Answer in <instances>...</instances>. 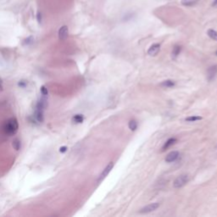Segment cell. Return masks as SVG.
I'll return each instance as SVG.
<instances>
[{"mask_svg":"<svg viewBox=\"0 0 217 217\" xmlns=\"http://www.w3.org/2000/svg\"><path fill=\"white\" fill-rule=\"evenodd\" d=\"M190 180L189 176L187 174H181L179 177H177L175 181H173V187L174 188H181L182 187H184Z\"/></svg>","mask_w":217,"mask_h":217,"instance_id":"cell-2","label":"cell"},{"mask_svg":"<svg viewBox=\"0 0 217 217\" xmlns=\"http://www.w3.org/2000/svg\"><path fill=\"white\" fill-rule=\"evenodd\" d=\"M159 207V203H151L148 204V205L144 206V208H142L139 211L140 214H148L151 213L154 210H156Z\"/></svg>","mask_w":217,"mask_h":217,"instance_id":"cell-3","label":"cell"},{"mask_svg":"<svg viewBox=\"0 0 217 217\" xmlns=\"http://www.w3.org/2000/svg\"><path fill=\"white\" fill-rule=\"evenodd\" d=\"M67 149H68V148L66 146H62V147L60 148V153H65L67 151Z\"/></svg>","mask_w":217,"mask_h":217,"instance_id":"cell-24","label":"cell"},{"mask_svg":"<svg viewBox=\"0 0 217 217\" xmlns=\"http://www.w3.org/2000/svg\"><path fill=\"white\" fill-rule=\"evenodd\" d=\"M12 145H13V148L15 149V150H20L21 149V140L19 138H15L13 140V143H12Z\"/></svg>","mask_w":217,"mask_h":217,"instance_id":"cell-19","label":"cell"},{"mask_svg":"<svg viewBox=\"0 0 217 217\" xmlns=\"http://www.w3.org/2000/svg\"><path fill=\"white\" fill-rule=\"evenodd\" d=\"M113 167H114V163L111 161V162H109L108 165H106V167L103 170V171L101 172V174H100V176L99 177V178H98V182H101V181H103L107 176H108V174H109V172L111 171V170L113 169Z\"/></svg>","mask_w":217,"mask_h":217,"instance_id":"cell-4","label":"cell"},{"mask_svg":"<svg viewBox=\"0 0 217 217\" xmlns=\"http://www.w3.org/2000/svg\"><path fill=\"white\" fill-rule=\"evenodd\" d=\"M179 156H180V153L178 151H171L166 155L165 160L167 163H172V162H175L179 158Z\"/></svg>","mask_w":217,"mask_h":217,"instance_id":"cell-6","label":"cell"},{"mask_svg":"<svg viewBox=\"0 0 217 217\" xmlns=\"http://www.w3.org/2000/svg\"><path fill=\"white\" fill-rule=\"evenodd\" d=\"M18 86L19 87H22V88H25L26 86H27V82L26 81H19V83H18Z\"/></svg>","mask_w":217,"mask_h":217,"instance_id":"cell-22","label":"cell"},{"mask_svg":"<svg viewBox=\"0 0 217 217\" xmlns=\"http://www.w3.org/2000/svg\"><path fill=\"white\" fill-rule=\"evenodd\" d=\"M69 35V28L67 26H63L59 30V38L61 41H65L67 39Z\"/></svg>","mask_w":217,"mask_h":217,"instance_id":"cell-8","label":"cell"},{"mask_svg":"<svg viewBox=\"0 0 217 217\" xmlns=\"http://www.w3.org/2000/svg\"><path fill=\"white\" fill-rule=\"evenodd\" d=\"M40 91H41L42 95H43V96H48V88H47L45 86H42V87H40Z\"/></svg>","mask_w":217,"mask_h":217,"instance_id":"cell-21","label":"cell"},{"mask_svg":"<svg viewBox=\"0 0 217 217\" xmlns=\"http://www.w3.org/2000/svg\"><path fill=\"white\" fill-rule=\"evenodd\" d=\"M34 117L36 119L37 122H43L44 120V116H43V110H40V109H35V113H34Z\"/></svg>","mask_w":217,"mask_h":217,"instance_id":"cell-11","label":"cell"},{"mask_svg":"<svg viewBox=\"0 0 217 217\" xmlns=\"http://www.w3.org/2000/svg\"><path fill=\"white\" fill-rule=\"evenodd\" d=\"M36 20H37V22L39 24L42 23V13L40 11H38L37 14H36Z\"/></svg>","mask_w":217,"mask_h":217,"instance_id":"cell-23","label":"cell"},{"mask_svg":"<svg viewBox=\"0 0 217 217\" xmlns=\"http://www.w3.org/2000/svg\"><path fill=\"white\" fill-rule=\"evenodd\" d=\"M160 43H153L148 49V54L149 56H156L160 51Z\"/></svg>","mask_w":217,"mask_h":217,"instance_id":"cell-5","label":"cell"},{"mask_svg":"<svg viewBox=\"0 0 217 217\" xmlns=\"http://www.w3.org/2000/svg\"><path fill=\"white\" fill-rule=\"evenodd\" d=\"M202 120V117L201 116H198V115H192V116H189V117H187L185 119L186 121H188V122H195V121H198V120Z\"/></svg>","mask_w":217,"mask_h":217,"instance_id":"cell-18","label":"cell"},{"mask_svg":"<svg viewBox=\"0 0 217 217\" xmlns=\"http://www.w3.org/2000/svg\"><path fill=\"white\" fill-rule=\"evenodd\" d=\"M207 35L210 39L217 42V31L214 30V29H209L207 31Z\"/></svg>","mask_w":217,"mask_h":217,"instance_id":"cell-17","label":"cell"},{"mask_svg":"<svg viewBox=\"0 0 217 217\" xmlns=\"http://www.w3.org/2000/svg\"><path fill=\"white\" fill-rule=\"evenodd\" d=\"M138 121L136 120H131L128 122V127L132 132H135L138 129Z\"/></svg>","mask_w":217,"mask_h":217,"instance_id":"cell-16","label":"cell"},{"mask_svg":"<svg viewBox=\"0 0 217 217\" xmlns=\"http://www.w3.org/2000/svg\"><path fill=\"white\" fill-rule=\"evenodd\" d=\"M181 47L179 45H175L173 47L172 52H171V58L173 60H177V58L179 56V54H181Z\"/></svg>","mask_w":217,"mask_h":217,"instance_id":"cell-10","label":"cell"},{"mask_svg":"<svg viewBox=\"0 0 217 217\" xmlns=\"http://www.w3.org/2000/svg\"><path fill=\"white\" fill-rule=\"evenodd\" d=\"M216 56H217V50H216Z\"/></svg>","mask_w":217,"mask_h":217,"instance_id":"cell-27","label":"cell"},{"mask_svg":"<svg viewBox=\"0 0 217 217\" xmlns=\"http://www.w3.org/2000/svg\"><path fill=\"white\" fill-rule=\"evenodd\" d=\"M212 6L213 7H217V0H214L212 2Z\"/></svg>","mask_w":217,"mask_h":217,"instance_id":"cell-26","label":"cell"},{"mask_svg":"<svg viewBox=\"0 0 217 217\" xmlns=\"http://www.w3.org/2000/svg\"><path fill=\"white\" fill-rule=\"evenodd\" d=\"M33 42H34V38H33V36H28L27 38H26V39L24 40V44H25V45H31V44H32Z\"/></svg>","mask_w":217,"mask_h":217,"instance_id":"cell-20","label":"cell"},{"mask_svg":"<svg viewBox=\"0 0 217 217\" xmlns=\"http://www.w3.org/2000/svg\"><path fill=\"white\" fill-rule=\"evenodd\" d=\"M3 81H2V79L0 78V92H2L3 90V85H2Z\"/></svg>","mask_w":217,"mask_h":217,"instance_id":"cell-25","label":"cell"},{"mask_svg":"<svg viewBox=\"0 0 217 217\" xmlns=\"http://www.w3.org/2000/svg\"><path fill=\"white\" fill-rule=\"evenodd\" d=\"M177 142V139L175 138H169V139L165 143V144H164L163 148H162V151L166 150L167 148H169L171 147L172 145L175 144Z\"/></svg>","mask_w":217,"mask_h":217,"instance_id":"cell-12","label":"cell"},{"mask_svg":"<svg viewBox=\"0 0 217 217\" xmlns=\"http://www.w3.org/2000/svg\"><path fill=\"white\" fill-rule=\"evenodd\" d=\"M46 97L47 96H43L42 95V97L38 100V102L36 103V109H40V110H43L44 111V109L47 108V106H48V99H47Z\"/></svg>","mask_w":217,"mask_h":217,"instance_id":"cell-9","label":"cell"},{"mask_svg":"<svg viewBox=\"0 0 217 217\" xmlns=\"http://www.w3.org/2000/svg\"><path fill=\"white\" fill-rule=\"evenodd\" d=\"M199 0H181V4L186 7H192L196 5Z\"/></svg>","mask_w":217,"mask_h":217,"instance_id":"cell-13","label":"cell"},{"mask_svg":"<svg viewBox=\"0 0 217 217\" xmlns=\"http://www.w3.org/2000/svg\"><path fill=\"white\" fill-rule=\"evenodd\" d=\"M19 129V123L15 117H11L7 120L3 125V131L8 136L15 135Z\"/></svg>","mask_w":217,"mask_h":217,"instance_id":"cell-1","label":"cell"},{"mask_svg":"<svg viewBox=\"0 0 217 217\" xmlns=\"http://www.w3.org/2000/svg\"><path fill=\"white\" fill-rule=\"evenodd\" d=\"M72 120L73 122L75 123V124H81V123H82L83 120H84V116H83V114H75V115L73 116Z\"/></svg>","mask_w":217,"mask_h":217,"instance_id":"cell-15","label":"cell"},{"mask_svg":"<svg viewBox=\"0 0 217 217\" xmlns=\"http://www.w3.org/2000/svg\"><path fill=\"white\" fill-rule=\"evenodd\" d=\"M176 85V82L172 80H165L160 83V86L163 87H173Z\"/></svg>","mask_w":217,"mask_h":217,"instance_id":"cell-14","label":"cell"},{"mask_svg":"<svg viewBox=\"0 0 217 217\" xmlns=\"http://www.w3.org/2000/svg\"><path fill=\"white\" fill-rule=\"evenodd\" d=\"M217 75V65H212L208 68L207 70V80L209 81H211L215 79L216 75Z\"/></svg>","mask_w":217,"mask_h":217,"instance_id":"cell-7","label":"cell"}]
</instances>
